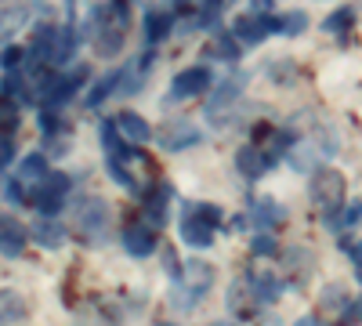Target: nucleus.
<instances>
[{"label":"nucleus","mask_w":362,"mask_h":326,"mask_svg":"<svg viewBox=\"0 0 362 326\" xmlns=\"http://www.w3.org/2000/svg\"><path fill=\"white\" fill-rule=\"evenodd\" d=\"M210 326H235V322H225V319H221V322H210Z\"/></svg>","instance_id":"37"},{"label":"nucleus","mask_w":362,"mask_h":326,"mask_svg":"<svg viewBox=\"0 0 362 326\" xmlns=\"http://www.w3.org/2000/svg\"><path fill=\"white\" fill-rule=\"evenodd\" d=\"M210 69L206 66H192V69H185V73H177L174 76V83H170V98L174 102H181V98H196V95H203V91H210Z\"/></svg>","instance_id":"8"},{"label":"nucleus","mask_w":362,"mask_h":326,"mask_svg":"<svg viewBox=\"0 0 362 326\" xmlns=\"http://www.w3.org/2000/svg\"><path fill=\"white\" fill-rule=\"evenodd\" d=\"M116 87H119V73H109L105 80H98V83H95V91L87 95V105H102V102L116 91Z\"/></svg>","instance_id":"23"},{"label":"nucleus","mask_w":362,"mask_h":326,"mask_svg":"<svg viewBox=\"0 0 362 326\" xmlns=\"http://www.w3.org/2000/svg\"><path fill=\"white\" fill-rule=\"evenodd\" d=\"M254 254H276V240H272L268 232H261V235H254Z\"/></svg>","instance_id":"31"},{"label":"nucleus","mask_w":362,"mask_h":326,"mask_svg":"<svg viewBox=\"0 0 362 326\" xmlns=\"http://www.w3.org/2000/svg\"><path fill=\"white\" fill-rule=\"evenodd\" d=\"M218 47H221L225 58H239V44H235L228 33H218Z\"/></svg>","instance_id":"32"},{"label":"nucleus","mask_w":362,"mask_h":326,"mask_svg":"<svg viewBox=\"0 0 362 326\" xmlns=\"http://www.w3.org/2000/svg\"><path fill=\"white\" fill-rule=\"evenodd\" d=\"M112 225V211H109V203L98 199V196H90L76 206V228L87 235V243H98L105 240V232Z\"/></svg>","instance_id":"4"},{"label":"nucleus","mask_w":362,"mask_h":326,"mask_svg":"<svg viewBox=\"0 0 362 326\" xmlns=\"http://www.w3.org/2000/svg\"><path fill=\"white\" fill-rule=\"evenodd\" d=\"M8 199H11V203H25V189H22L18 182H11V185H8Z\"/></svg>","instance_id":"33"},{"label":"nucleus","mask_w":362,"mask_h":326,"mask_svg":"<svg viewBox=\"0 0 362 326\" xmlns=\"http://www.w3.org/2000/svg\"><path fill=\"white\" fill-rule=\"evenodd\" d=\"M25 301H22V293L8 290V286H0V326H11V322H22L25 319Z\"/></svg>","instance_id":"18"},{"label":"nucleus","mask_w":362,"mask_h":326,"mask_svg":"<svg viewBox=\"0 0 362 326\" xmlns=\"http://www.w3.org/2000/svg\"><path fill=\"white\" fill-rule=\"evenodd\" d=\"M181 276H185V286L192 293H206L210 286H214V264L203 261V257H189L185 269H181Z\"/></svg>","instance_id":"10"},{"label":"nucleus","mask_w":362,"mask_h":326,"mask_svg":"<svg viewBox=\"0 0 362 326\" xmlns=\"http://www.w3.org/2000/svg\"><path fill=\"white\" fill-rule=\"evenodd\" d=\"M116 131L124 134L131 145H145L148 138H153V131H148V124L141 120L138 112H119V116H116Z\"/></svg>","instance_id":"17"},{"label":"nucleus","mask_w":362,"mask_h":326,"mask_svg":"<svg viewBox=\"0 0 362 326\" xmlns=\"http://www.w3.org/2000/svg\"><path fill=\"white\" fill-rule=\"evenodd\" d=\"M83 76H87V69L80 66L73 76H54V80H47V83H44V102H47V105H62V102L76 91V87L83 83Z\"/></svg>","instance_id":"11"},{"label":"nucleus","mask_w":362,"mask_h":326,"mask_svg":"<svg viewBox=\"0 0 362 326\" xmlns=\"http://www.w3.org/2000/svg\"><path fill=\"white\" fill-rule=\"evenodd\" d=\"M69 189H73L69 174H47L44 182L37 185V196H33L37 211H40L44 218L58 214V211H62V206H66V196H69Z\"/></svg>","instance_id":"5"},{"label":"nucleus","mask_w":362,"mask_h":326,"mask_svg":"<svg viewBox=\"0 0 362 326\" xmlns=\"http://www.w3.org/2000/svg\"><path fill=\"white\" fill-rule=\"evenodd\" d=\"M305 15H300V11H290V15H283L279 18V33H286V37H293V33H300V29H305Z\"/></svg>","instance_id":"27"},{"label":"nucleus","mask_w":362,"mask_h":326,"mask_svg":"<svg viewBox=\"0 0 362 326\" xmlns=\"http://www.w3.org/2000/svg\"><path fill=\"white\" fill-rule=\"evenodd\" d=\"M29 240L40 243L44 250H58V247L66 243V228H62V225H54L51 218H40L33 228H29Z\"/></svg>","instance_id":"13"},{"label":"nucleus","mask_w":362,"mask_h":326,"mask_svg":"<svg viewBox=\"0 0 362 326\" xmlns=\"http://www.w3.org/2000/svg\"><path fill=\"white\" fill-rule=\"evenodd\" d=\"M293 326H326V322H319V319H315V315H305V319H297V322H293Z\"/></svg>","instance_id":"36"},{"label":"nucleus","mask_w":362,"mask_h":326,"mask_svg":"<svg viewBox=\"0 0 362 326\" xmlns=\"http://www.w3.org/2000/svg\"><path fill=\"white\" fill-rule=\"evenodd\" d=\"M254 214H257V221H261V225H276V221H283V218H286V211H283V206H279L276 199H261Z\"/></svg>","instance_id":"26"},{"label":"nucleus","mask_w":362,"mask_h":326,"mask_svg":"<svg viewBox=\"0 0 362 326\" xmlns=\"http://www.w3.org/2000/svg\"><path fill=\"white\" fill-rule=\"evenodd\" d=\"M18 127V105L0 95V134H11Z\"/></svg>","instance_id":"24"},{"label":"nucleus","mask_w":362,"mask_h":326,"mask_svg":"<svg viewBox=\"0 0 362 326\" xmlns=\"http://www.w3.org/2000/svg\"><path fill=\"white\" fill-rule=\"evenodd\" d=\"M76 47H80L76 29H73V25H58L54 44H51V58H47V62H51V66H66L69 58L76 54Z\"/></svg>","instance_id":"12"},{"label":"nucleus","mask_w":362,"mask_h":326,"mask_svg":"<svg viewBox=\"0 0 362 326\" xmlns=\"http://www.w3.org/2000/svg\"><path fill=\"white\" fill-rule=\"evenodd\" d=\"M127 22H131V11L127 4H98L90 11V29H95V51L102 58H116L119 47H124V37H127Z\"/></svg>","instance_id":"1"},{"label":"nucleus","mask_w":362,"mask_h":326,"mask_svg":"<svg viewBox=\"0 0 362 326\" xmlns=\"http://www.w3.org/2000/svg\"><path fill=\"white\" fill-rule=\"evenodd\" d=\"M290 153V163H293V170H319L315 167V153H322V149H315V141H293V149H286Z\"/></svg>","instance_id":"20"},{"label":"nucleus","mask_w":362,"mask_h":326,"mask_svg":"<svg viewBox=\"0 0 362 326\" xmlns=\"http://www.w3.org/2000/svg\"><path fill=\"white\" fill-rule=\"evenodd\" d=\"M283 272L293 279V283H305L312 276V250H300V247H290L283 254Z\"/></svg>","instance_id":"15"},{"label":"nucleus","mask_w":362,"mask_h":326,"mask_svg":"<svg viewBox=\"0 0 362 326\" xmlns=\"http://www.w3.org/2000/svg\"><path fill=\"white\" fill-rule=\"evenodd\" d=\"M160 145L163 149H170V153H181V149H189V145H196L203 134H199V127L192 124V120H167L163 127H160Z\"/></svg>","instance_id":"7"},{"label":"nucleus","mask_w":362,"mask_h":326,"mask_svg":"<svg viewBox=\"0 0 362 326\" xmlns=\"http://www.w3.org/2000/svg\"><path fill=\"white\" fill-rule=\"evenodd\" d=\"M348 25H351V11L344 8V11H337V15L326 18V33H344Z\"/></svg>","instance_id":"29"},{"label":"nucleus","mask_w":362,"mask_h":326,"mask_svg":"<svg viewBox=\"0 0 362 326\" xmlns=\"http://www.w3.org/2000/svg\"><path fill=\"white\" fill-rule=\"evenodd\" d=\"M124 247L134 257H148V254L156 250V235H153V228H145V225H131L124 232Z\"/></svg>","instance_id":"16"},{"label":"nucleus","mask_w":362,"mask_h":326,"mask_svg":"<svg viewBox=\"0 0 362 326\" xmlns=\"http://www.w3.org/2000/svg\"><path fill=\"white\" fill-rule=\"evenodd\" d=\"M308 192H312V199L319 203V211H322L326 218H337V214H341V206H344V192H348V185H344V177H341L337 170L319 167V170L312 174V182H308Z\"/></svg>","instance_id":"3"},{"label":"nucleus","mask_w":362,"mask_h":326,"mask_svg":"<svg viewBox=\"0 0 362 326\" xmlns=\"http://www.w3.org/2000/svg\"><path fill=\"white\" fill-rule=\"evenodd\" d=\"M160 326H177V322H160Z\"/></svg>","instance_id":"38"},{"label":"nucleus","mask_w":362,"mask_h":326,"mask_svg":"<svg viewBox=\"0 0 362 326\" xmlns=\"http://www.w3.org/2000/svg\"><path fill=\"white\" fill-rule=\"evenodd\" d=\"M344 319H348V322H362V298H358V301L344 312Z\"/></svg>","instance_id":"34"},{"label":"nucleus","mask_w":362,"mask_h":326,"mask_svg":"<svg viewBox=\"0 0 362 326\" xmlns=\"http://www.w3.org/2000/svg\"><path fill=\"white\" fill-rule=\"evenodd\" d=\"M272 29L279 33V18H272V15H243V18H235L232 33H235L239 44L254 47V44L264 40V33H272Z\"/></svg>","instance_id":"6"},{"label":"nucleus","mask_w":362,"mask_h":326,"mask_svg":"<svg viewBox=\"0 0 362 326\" xmlns=\"http://www.w3.org/2000/svg\"><path fill=\"white\" fill-rule=\"evenodd\" d=\"M268 163H272V160L257 149V145H247V149H239V156H235V167L243 170V177H250V182L268 170Z\"/></svg>","instance_id":"19"},{"label":"nucleus","mask_w":362,"mask_h":326,"mask_svg":"<svg viewBox=\"0 0 362 326\" xmlns=\"http://www.w3.org/2000/svg\"><path fill=\"white\" fill-rule=\"evenodd\" d=\"M102 141H105V149H109V160H119V156H131L134 149H127L124 141H119V131H116V120H102Z\"/></svg>","instance_id":"21"},{"label":"nucleus","mask_w":362,"mask_h":326,"mask_svg":"<svg viewBox=\"0 0 362 326\" xmlns=\"http://www.w3.org/2000/svg\"><path fill=\"white\" fill-rule=\"evenodd\" d=\"M47 177V160L40 156V153H29L22 163H18V174H15V182L22 185V189H33V185H40Z\"/></svg>","instance_id":"14"},{"label":"nucleus","mask_w":362,"mask_h":326,"mask_svg":"<svg viewBox=\"0 0 362 326\" xmlns=\"http://www.w3.org/2000/svg\"><path fill=\"white\" fill-rule=\"evenodd\" d=\"M22 58H25L22 47H4V54H0V66H4L8 73H18V69H22Z\"/></svg>","instance_id":"28"},{"label":"nucleus","mask_w":362,"mask_h":326,"mask_svg":"<svg viewBox=\"0 0 362 326\" xmlns=\"http://www.w3.org/2000/svg\"><path fill=\"white\" fill-rule=\"evenodd\" d=\"M355 276H358V283H362V247H355Z\"/></svg>","instance_id":"35"},{"label":"nucleus","mask_w":362,"mask_h":326,"mask_svg":"<svg viewBox=\"0 0 362 326\" xmlns=\"http://www.w3.org/2000/svg\"><path fill=\"white\" fill-rule=\"evenodd\" d=\"M322 308H344V286H326L322 290Z\"/></svg>","instance_id":"30"},{"label":"nucleus","mask_w":362,"mask_h":326,"mask_svg":"<svg viewBox=\"0 0 362 326\" xmlns=\"http://www.w3.org/2000/svg\"><path fill=\"white\" fill-rule=\"evenodd\" d=\"M25 18H29L25 8H4L0 11V33H15V29L25 25Z\"/></svg>","instance_id":"25"},{"label":"nucleus","mask_w":362,"mask_h":326,"mask_svg":"<svg viewBox=\"0 0 362 326\" xmlns=\"http://www.w3.org/2000/svg\"><path fill=\"white\" fill-rule=\"evenodd\" d=\"M170 25H174L170 11H148V18H145V29H148V40H163V37L170 33Z\"/></svg>","instance_id":"22"},{"label":"nucleus","mask_w":362,"mask_h":326,"mask_svg":"<svg viewBox=\"0 0 362 326\" xmlns=\"http://www.w3.org/2000/svg\"><path fill=\"white\" fill-rule=\"evenodd\" d=\"M221 221V211L210 203H189L185 218H181V240L189 247H210L214 243V228Z\"/></svg>","instance_id":"2"},{"label":"nucleus","mask_w":362,"mask_h":326,"mask_svg":"<svg viewBox=\"0 0 362 326\" xmlns=\"http://www.w3.org/2000/svg\"><path fill=\"white\" fill-rule=\"evenodd\" d=\"M29 243V228L15 218V214H0V254L4 257H18Z\"/></svg>","instance_id":"9"}]
</instances>
